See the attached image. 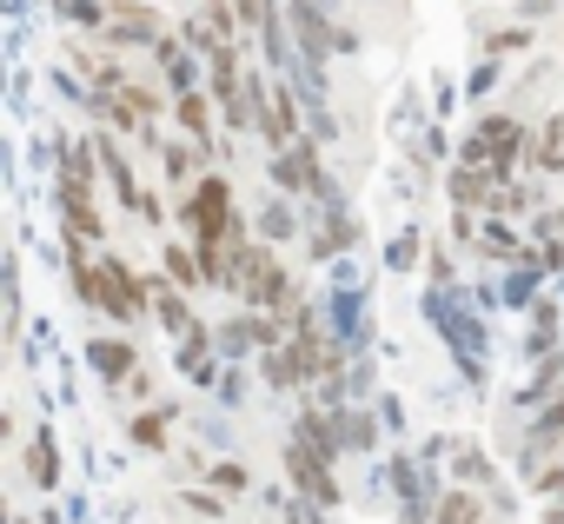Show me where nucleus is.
<instances>
[{"label": "nucleus", "instance_id": "obj_1", "mask_svg": "<svg viewBox=\"0 0 564 524\" xmlns=\"http://www.w3.org/2000/svg\"><path fill=\"white\" fill-rule=\"evenodd\" d=\"M74 286H80V299L87 306H107L113 319H140V306H147V280H133L120 259H100V266H74Z\"/></svg>", "mask_w": 564, "mask_h": 524}, {"label": "nucleus", "instance_id": "obj_2", "mask_svg": "<svg viewBox=\"0 0 564 524\" xmlns=\"http://www.w3.org/2000/svg\"><path fill=\"white\" fill-rule=\"evenodd\" d=\"M193 232H199V245H219V239H232V186H226V173H206L199 186H193V199H186V212H180Z\"/></svg>", "mask_w": 564, "mask_h": 524}, {"label": "nucleus", "instance_id": "obj_3", "mask_svg": "<svg viewBox=\"0 0 564 524\" xmlns=\"http://www.w3.org/2000/svg\"><path fill=\"white\" fill-rule=\"evenodd\" d=\"M239 286H246V299L259 306V313H279L293 299V273L279 266V259H265L259 245H252V259H246V273H239Z\"/></svg>", "mask_w": 564, "mask_h": 524}, {"label": "nucleus", "instance_id": "obj_4", "mask_svg": "<svg viewBox=\"0 0 564 524\" xmlns=\"http://www.w3.org/2000/svg\"><path fill=\"white\" fill-rule=\"evenodd\" d=\"M259 133H265V146H272V153H286V146L300 140V100H293L286 87H272V100H265V120H259Z\"/></svg>", "mask_w": 564, "mask_h": 524}, {"label": "nucleus", "instance_id": "obj_5", "mask_svg": "<svg viewBox=\"0 0 564 524\" xmlns=\"http://www.w3.org/2000/svg\"><path fill=\"white\" fill-rule=\"evenodd\" d=\"M107 41H160V21H153V8H140V0H113V21H107Z\"/></svg>", "mask_w": 564, "mask_h": 524}, {"label": "nucleus", "instance_id": "obj_6", "mask_svg": "<svg viewBox=\"0 0 564 524\" xmlns=\"http://www.w3.org/2000/svg\"><path fill=\"white\" fill-rule=\"evenodd\" d=\"M87 365H94L107 385H120V379H133V346H127V339H94V346H87Z\"/></svg>", "mask_w": 564, "mask_h": 524}, {"label": "nucleus", "instance_id": "obj_7", "mask_svg": "<svg viewBox=\"0 0 564 524\" xmlns=\"http://www.w3.org/2000/svg\"><path fill=\"white\" fill-rule=\"evenodd\" d=\"M28 478H34V491H54L61 484V445H54V432L28 438Z\"/></svg>", "mask_w": 564, "mask_h": 524}, {"label": "nucleus", "instance_id": "obj_8", "mask_svg": "<svg viewBox=\"0 0 564 524\" xmlns=\"http://www.w3.org/2000/svg\"><path fill=\"white\" fill-rule=\"evenodd\" d=\"M61 206H67V232H74V239H107V219L87 206L80 186H61Z\"/></svg>", "mask_w": 564, "mask_h": 524}, {"label": "nucleus", "instance_id": "obj_9", "mask_svg": "<svg viewBox=\"0 0 564 524\" xmlns=\"http://www.w3.org/2000/svg\"><path fill=\"white\" fill-rule=\"evenodd\" d=\"M213 346H219V339H213L206 326H193V332L180 339V372H193L199 385H213Z\"/></svg>", "mask_w": 564, "mask_h": 524}, {"label": "nucleus", "instance_id": "obj_10", "mask_svg": "<svg viewBox=\"0 0 564 524\" xmlns=\"http://www.w3.org/2000/svg\"><path fill=\"white\" fill-rule=\"evenodd\" d=\"M153 54H160V67H166V87H180V94H186V87H193V74H199V61H193L173 34H160V41H153Z\"/></svg>", "mask_w": 564, "mask_h": 524}, {"label": "nucleus", "instance_id": "obj_11", "mask_svg": "<svg viewBox=\"0 0 564 524\" xmlns=\"http://www.w3.org/2000/svg\"><path fill=\"white\" fill-rule=\"evenodd\" d=\"M100 173H107V179H113V193H120V199H127V206H140V199H147V193H140V186H133V166H127V153H120V146H113V140H107V133H100Z\"/></svg>", "mask_w": 564, "mask_h": 524}, {"label": "nucleus", "instance_id": "obj_12", "mask_svg": "<svg viewBox=\"0 0 564 524\" xmlns=\"http://www.w3.org/2000/svg\"><path fill=\"white\" fill-rule=\"evenodd\" d=\"M438 524H485V511H478V491H465V484H452V491H438V511H432Z\"/></svg>", "mask_w": 564, "mask_h": 524}, {"label": "nucleus", "instance_id": "obj_13", "mask_svg": "<svg viewBox=\"0 0 564 524\" xmlns=\"http://www.w3.org/2000/svg\"><path fill=\"white\" fill-rule=\"evenodd\" d=\"M352 239H359V226H352V212H346V206H333V219H326V232H313V252H319V259H333V252H346Z\"/></svg>", "mask_w": 564, "mask_h": 524}, {"label": "nucleus", "instance_id": "obj_14", "mask_svg": "<svg viewBox=\"0 0 564 524\" xmlns=\"http://www.w3.org/2000/svg\"><path fill=\"white\" fill-rule=\"evenodd\" d=\"M173 113H180V127H186L193 140H206V133H213V100H206V94H193V87H186Z\"/></svg>", "mask_w": 564, "mask_h": 524}, {"label": "nucleus", "instance_id": "obj_15", "mask_svg": "<svg viewBox=\"0 0 564 524\" xmlns=\"http://www.w3.org/2000/svg\"><path fill=\"white\" fill-rule=\"evenodd\" d=\"M557 432H564V392H557V399L544 405V418L531 425V445H524V458H538V451H551V445H557Z\"/></svg>", "mask_w": 564, "mask_h": 524}, {"label": "nucleus", "instance_id": "obj_16", "mask_svg": "<svg viewBox=\"0 0 564 524\" xmlns=\"http://www.w3.org/2000/svg\"><path fill=\"white\" fill-rule=\"evenodd\" d=\"M153 306H160V326H166V332H180V339L193 332V313H186V299H180L173 286H153Z\"/></svg>", "mask_w": 564, "mask_h": 524}, {"label": "nucleus", "instance_id": "obj_17", "mask_svg": "<svg viewBox=\"0 0 564 524\" xmlns=\"http://www.w3.org/2000/svg\"><path fill=\"white\" fill-rule=\"evenodd\" d=\"M166 425H173V412H140L127 432H133V445H140V451H166Z\"/></svg>", "mask_w": 564, "mask_h": 524}, {"label": "nucleus", "instance_id": "obj_18", "mask_svg": "<svg viewBox=\"0 0 564 524\" xmlns=\"http://www.w3.org/2000/svg\"><path fill=\"white\" fill-rule=\"evenodd\" d=\"M166 273H173V286H206L199 252H186V245H166Z\"/></svg>", "mask_w": 564, "mask_h": 524}, {"label": "nucleus", "instance_id": "obj_19", "mask_svg": "<svg viewBox=\"0 0 564 524\" xmlns=\"http://www.w3.org/2000/svg\"><path fill=\"white\" fill-rule=\"evenodd\" d=\"M54 14H67L74 28H107L113 8H100V0H54Z\"/></svg>", "mask_w": 564, "mask_h": 524}, {"label": "nucleus", "instance_id": "obj_20", "mask_svg": "<svg viewBox=\"0 0 564 524\" xmlns=\"http://www.w3.org/2000/svg\"><path fill=\"white\" fill-rule=\"evenodd\" d=\"M339 438H346L352 451H372V445H379V425H372L366 412H339Z\"/></svg>", "mask_w": 564, "mask_h": 524}, {"label": "nucleus", "instance_id": "obj_21", "mask_svg": "<svg viewBox=\"0 0 564 524\" xmlns=\"http://www.w3.org/2000/svg\"><path fill=\"white\" fill-rule=\"evenodd\" d=\"M538 166H544V173H564V120H544V140H538Z\"/></svg>", "mask_w": 564, "mask_h": 524}, {"label": "nucleus", "instance_id": "obj_22", "mask_svg": "<svg viewBox=\"0 0 564 524\" xmlns=\"http://www.w3.org/2000/svg\"><path fill=\"white\" fill-rule=\"evenodd\" d=\"M94 166H100V160H94L87 146H74L67 166H61V186H80V193H87V186H94Z\"/></svg>", "mask_w": 564, "mask_h": 524}, {"label": "nucleus", "instance_id": "obj_23", "mask_svg": "<svg viewBox=\"0 0 564 524\" xmlns=\"http://www.w3.org/2000/svg\"><path fill=\"white\" fill-rule=\"evenodd\" d=\"M199 21H206L219 41H232V21H239V8H226V0H199Z\"/></svg>", "mask_w": 564, "mask_h": 524}, {"label": "nucleus", "instance_id": "obj_24", "mask_svg": "<svg viewBox=\"0 0 564 524\" xmlns=\"http://www.w3.org/2000/svg\"><path fill=\"white\" fill-rule=\"evenodd\" d=\"M259 232H265V239H293V232H300V226H293V206H265V212H259Z\"/></svg>", "mask_w": 564, "mask_h": 524}, {"label": "nucleus", "instance_id": "obj_25", "mask_svg": "<svg viewBox=\"0 0 564 524\" xmlns=\"http://www.w3.org/2000/svg\"><path fill=\"white\" fill-rule=\"evenodd\" d=\"M386 259H392L399 273H412V266H419V232H399V239L386 245Z\"/></svg>", "mask_w": 564, "mask_h": 524}, {"label": "nucleus", "instance_id": "obj_26", "mask_svg": "<svg viewBox=\"0 0 564 524\" xmlns=\"http://www.w3.org/2000/svg\"><path fill=\"white\" fill-rule=\"evenodd\" d=\"M458 478H491V465H485V451H471V445H458Z\"/></svg>", "mask_w": 564, "mask_h": 524}, {"label": "nucleus", "instance_id": "obj_27", "mask_svg": "<svg viewBox=\"0 0 564 524\" xmlns=\"http://www.w3.org/2000/svg\"><path fill=\"white\" fill-rule=\"evenodd\" d=\"M166 179H193V153L186 146H166Z\"/></svg>", "mask_w": 564, "mask_h": 524}, {"label": "nucleus", "instance_id": "obj_28", "mask_svg": "<svg viewBox=\"0 0 564 524\" xmlns=\"http://www.w3.org/2000/svg\"><path fill=\"white\" fill-rule=\"evenodd\" d=\"M213 484H219V491H246V471H239V465H213Z\"/></svg>", "mask_w": 564, "mask_h": 524}, {"label": "nucleus", "instance_id": "obj_29", "mask_svg": "<svg viewBox=\"0 0 564 524\" xmlns=\"http://www.w3.org/2000/svg\"><path fill=\"white\" fill-rule=\"evenodd\" d=\"M491 80H498V61H478V67H471V94H485Z\"/></svg>", "mask_w": 564, "mask_h": 524}, {"label": "nucleus", "instance_id": "obj_30", "mask_svg": "<svg viewBox=\"0 0 564 524\" xmlns=\"http://www.w3.org/2000/svg\"><path fill=\"white\" fill-rule=\"evenodd\" d=\"M518 8H524V14H551V8H557V0H518Z\"/></svg>", "mask_w": 564, "mask_h": 524}, {"label": "nucleus", "instance_id": "obj_31", "mask_svg": "<svg viewBox=\"0 0 564 524\" xmlns=\"http://www.w3.org/2000/svg\"><path fill=\"white\" fill-rule=\"evenodd\" d=\"M326 8H333V0H326Z\"/></svg>", "mask_w": 564, "mask_h": 524}]
</instances>
